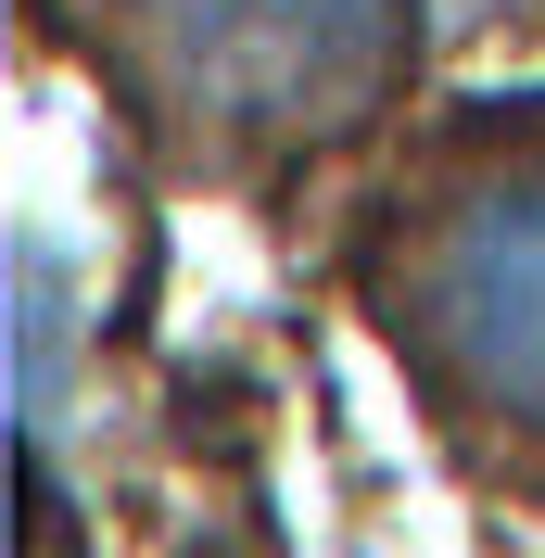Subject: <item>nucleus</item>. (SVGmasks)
I'll return each mask as SVG.
<instances>
[{"label":"nucleus","instance_id":"1","mask_svg":"<svg viewBox=\"0 0 545 558\" xmlns=\"http://www.w3.org/2000/svg\"><path fill=\"white\" fill-rule=\"evenodd\" d=\"M407 51V0H153V64L216 128L305 140L355 114Z\"/></svg>","mask_w":545,"mask_h":558},{"label":"nucleus","instance_id":"2","mask_svg":"<svg viewBox=\"0 0 545 558\" xmlns=\"http://www.w3.org/2000/svg\"><path fill=\"white\" fill-rule=\"evenodd\" d=\"M407 330L470 407L545 432V178H482L419 229Z\"/></svg>","mask_w":545,"mask_h":558}]
</instances>
